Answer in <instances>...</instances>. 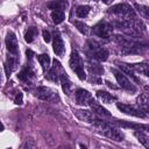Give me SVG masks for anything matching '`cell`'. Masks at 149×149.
<instances>
[{"label": "cell", "instance_id": "6da1fadb", "mask_svg": "<svg viewBox=\"0 0 149 149\" xmlns=\"http://www.w3.org/2000/svg\"><path fill=\"white\" fill-rule=\"evenodd\" d=\"M92 127L93 130L102 136H106L113 141H122L123 140V134L122 132L115 127L113 123L105 121L104 119H94V121L92 122Z\"/></svg>", "mask_w": 149, "mask_h": 149}, {"label": "cell", "instance_id": "7a4b0ae2", "mask_svg": "<svg viewBox=\"0 0 149 149\" xmlns=\"http://www.w3.org/2000/svg\"><path fill=\"white\" fill-rule=\"evenodd\" d=\"M115 40L119 43L122 51L126 54H139L147 49V44H141L140 42L133 38L123 37V36H115Z\"/></svg>", "mask_w": 149, "mask_h": 149}, {"label": "cell", "instance_id": "3957f363", "mask_svg": "<svg viewBox=\"0 0 149 149\" xmlns=\"http://www.w3.org/2000/svg\"><path fill=\"white\" fill-rule=\"evenodd\" d=\"M108 14L116 15L119 19H136L135 10L128 3H118L108 9Z\"/></svg>", "mask_w": 149, "mask_h": 149}, {"label": "cell", "instance_id": "277c9868", "mask_svg": "<svg viewBox=\"0 0 149 149\" xmlns=\"http://www.w3.org/2000/svg\"><path fill=\"white\" fill-rule=\"evenodd\" d=\"M69 65L70 68L72 69V71L78 76V78L80 80H84L86 78V74H85V70H84V62L81 59V57L79 56L78 51L73 50L71 52V56H70V61H69Z\"/></svg>", "mask_w": 149, "mask_h": 149}, {"label": "cell", "instance_id": "5b68a950", "mask_svg": "<svg viewBox=\"0 0 149 149\" xmlns=\"http://www.w3.org/2000/svg\"><path fill=\"white\" fill-rule=\"evenodd\" d=\"M87 49L90 51V55L97 59V61H100V62H104L108 58V51L106 48L101 47L98 42L93 41V40H90L87 41Z\"/></svg>", "mask_w": 149, "mask_h": 149}, {"label": "cell", "instance_id": "8992f818", "mask_svg": "<svg viewBox=\"0 0 149 149\" xmlns=\"http://www.w3.org/2000/svg\"><path fill=\"white\" fill-rule=\"evenodd\" d=\"M111 71L114 74V77H115V79H116V81H118V84H119V86L121 88H123L126 91H129V92H135L137 90L136 86L132 83V80H129L128 77L122 71H120V70H118L115 68H112Z\"/></svg>", "mask_w": 149, "mask_h": 149}, {"label": "cell", "instance_id": "52a82bcc", "mask_svg": "<svg viewBox=\"0 0 149 149\" xmlns=\"http://www.w3.org/2000/svg\"><path fill=\"white\" fill-rule=\"evenodd\" d=\"M93 34L98 37L101 38H109L111 37V33H112V26L109 23H107L106 21H100L98 22L93 29H92Z\"/></svg>", "mask_w": 149, "mask_h": 149}, {"label": "cell", "instance_id": "ba28073f", "mask_svg": "<svg viewBox=\"0 0 149 149\" xmlns=\"http://www.w3.org/2000/svg\"><path fill=\"white\" fill-rule=\"evenodd\" d=\"M116 107L125 114H128V115H132V116H136V118H141V119H144L147 115H146V112H143L141 108H136L134 106H130V105H127V104H122V102H116Z\"/></svg>", "mask_w": 149, "mask_h": 149}, {"label": "cell", "instance_id": "9c48e42d", "mask_svg": "<svg viewBox=\"0 0 149 149\" xmlns=\"http://www.w3.org/2000/svg\"><path fill=\"white\" fill-rule=\"evenodd\" d=\"M74 99H76V104L80 105V106H88L90 102L92 101V95L88 91L84 90V88H77L76 93H74Z\"/></svg>", "mask_w": 149, "mask_h": 149}, {"label": "cell", "instance_id": "30bf717a", "mask_svg": "<svg viewBox=\"0 0 149 149\" xmlns=\"http://www.w3.org/2000/svg\"><path fill=\"white\" fill-rule=\"evenodd\" d=\"M63 72H64V70H63L61 63H59L57 59H54V65L49 69V72H48V74H45V77H47L49 80L57 83V81L59 80V77H61V74H62Z\"/></svg>", "mask_w": 149, "mask_h": 149}, {"label": "cell", "instance_id": "8fae6325", "mask_svg": "<svg viewBox=\"0 0 149 149\" xmlns=\"http://www.w3.org/2000/svg\"><path fill=\"white\" fill-rule=\"evenodd\" d=\"M17 68H19V56H17L16 54H10V52H8L7 61H6V63H5V71H6L7 77H9L10 73H12L13 71H15Z\"/></svg>", "mask_w": 149, "mask_h": 149}, {"label": "cell", "instance_id": "7c38bea8", "mask_svg": "<svg viewBox=\"0 0 149 149\" xmlns=\"http://www.w3.org/2000/svg\"><path fill=\"white\" fill-rule=\"evenodd\" d=\"M6 47L8 52L10 54H19V43H17V38L16 35L13 31H8L6 34Z\"/></svg>", "mask_w": 149, "mask_h": 149}, {"label": "cell", "instance_id": "4fadbf2b", "mask_svg": "<svg viewBox=\"0 0 149 149\" xmlns=\"http://www.w3.org/2000/svg\"><path fill=\"white\" fill-rule=\"evenodd\" d=\"M52 49L54 52L57 56H63L65 52V47H64V42L61 37V34L58 31H54V37H52Z\"/></svg>", "mask_w": 149, "mask_h": 149}, {"label": "cell", "instance_id": "5bb4252c", "mask_svg": "<svg viewBox=\"0 0 149 149\" xmlns=\"http://www.w3.org/2000/svg\"><path fill=\"white\" fill-rule=\"evenodd\" d=\"M36 97L44 101H50L55 98V91L47 86H40L36 90Z\"/></svg>", "mask_w": 149, "mask_h": 149}, {"label": "cell", "instance_id": "9a60e30c", "mask_svg": "<svg viewBox=\"0 0 149 149\" xmlns=\"http://www.w3.org/2000/svg\"><path fill=\"white\" fill-rule=\"evenodd\" d=\"M115 64L118 65V68L120 69V71H122L126 76L130 77L135 83H140V79L136 77V71L133 69L132 64H126V63H121V62H116Z\"/></svg>", "mask_w": 149, "mask_h": 149}, {"label": "cell", "instance_id": "2e32d148", "mask_svg": "<svg viewBox=\"0 0 149 149\" xmlns=\"http://www.w3.org/2000/svg\"><path fill=\"white\" fill-rule=\"evenodd\" d=\"M76 118L83 122H86V123H92L95 119L94 114L91 112V111H87V109H77L73 112Z\"/></svg>", "mask_w": 149, "mask_h": 149}, {"label": "cell", "instance_id": "e0dca14e", "mask_svg": "<svg viewBox=\"0 0 149 149\" xmlns=\"http://www.w3.org/2000/svg\"><path fill=\"white\" fill-rule=\"evenodd\" d=\"M90 107H91V109H92V112H93V114L95 115H98V116H101V118H112V115H111V113L106 109V108H104L100 104H98V102H95L93 99H92V101L90 102V105H88Z\"/></svg>", "mask_w": 149, "mask_h": 149}, {"label": "cell", "instance_id": "ac0fdd59", "mask_svg": "<svg viewBox=\"0 0 149 149\" xmlns=\"http://www.w3.org/2000/svg\"><path fill=\"white\" fill-rule=\"evenodd\" d=\"M34 77H35V72H34V70H33L30 63L27 64V65L19 72V74H17V78H19L20 80H22V81H26V83H27V81H30Z\"/></svg>", "mask_w": 149, "mask_h": 149}, {"label": "cell", "instance_id": "d6986e66", "mask_svg": "<svg viewBox=\"0 0 149 149\" xmlns=\"http://www.w3.org/2000/svg\"><path fill=\"white\" fill-rule=\"evenodd\" d=\"M59 81H61L63 92H64L66 95H70V94H71V91H72V83H71V80L69 79V77L66 76L65 71L61 74V77H59Z\"/></svg>", "mask_w": 149, "mask_h": 149}, {"label": "cell", "instance_id": "ffe728a7", "mask_svg": "<svg viewBox=\"0 0 149 149\" xmlns=\"http://www.w3.org/2000/svg\"><path fill=\"white\" fill-rule=\"evenodd\" d=\"M68 6H69L68 0H54V1L48 2V8L49 9H52V10L59 9V10H63L64 12V9H66Z\"/></svg>", "mask_w": 149, "mask_h": 149}, {"label": "cell", "instance_id": "44dd1931", "mask_svg": "<svg viewBox=\"0 0 149 149\" xmlns=\"http://www.w3.org/2000/svg\"><path fill=\"white\" fill-rule=\"evenodd\" d=\"M97 98L102 102V104H112V101L115 100V97H113L111 93H108L107 91H102L99 90L97 91Z\"/></svg>", "mask_w": 149, "mask_h": 149}, {"label": "cell", "instance_id": "7402d4cb", "mask_svg": "<svg viewBox=\"0 0 149 149\" xmlns=\"http://www.w3.org/2000/svg\"><path fill=\"white\" fill-rule=\"evenodd\" d=\"M37 61H38V63L42 66V70L44 72L50 69V57H49V55H47V54L37 55Z\"/></svg>", "mask_w": 149, "mask_h": 149}, {"label": "cell", "instance_id": "603a6c76", "mask_svg": "<svg viewBox=\"0 0 149 149\" xmlns=\"http://www.w3.org/2000/svg\"><path fill=\"white\" fill-rule=\"evenodd\" d=\"M51 19H52V21H54L55 24H59V23H62V22L64 21V19H65V14H64L63 10L55 9V10L51 12Z\"/></svg>", "mask_w": 149, "mask_h": 149}, {"label": "cell", "instance_id": "cb8c5ba5", "mask_svg": "<svg viewBox=\"0 0 149 149\" xmlns=\"http://www.w3.org/2000/svg\"><path fill=\"white\" fill-rule=\"evenodd\" d=\"M148 94L147 93H141L140 97L137 98V105L143 112H148Z\"/></svg>", "mask_w": 149, "mask_h": 149}, {"label": "cell", "instance_id": "d4e9b609", "mask_svg": "<svg viewBox=\"0 0 149 149\" xmlns=\"http://www.w3.org/2000/svg\"><path fill=\"white\" fill-rule=\"evenodd\" d=\"M37 33H38V31H37V28H35V27H30V28H28V30H27V33H26V35H24V40H26V42L31 43V42L34 41V38H35V36H36Z\"/></svg>", "mask_w": 149, "mask_h": 149}, {"label": "cell", "instance_id": "484cf974", "mask_svg": "<svg viewBox=\"0 0 149 149\" xmlns=\"http://www.w3.org/2000/svg\"><path fill=\"white\" fill-rule=\"evenodd\" d=\"M135 134V136L139 139V141L146 147V148H149V137H148V135L146 134V133H143V132H135L134 133Z\"/></svg>", "mask_w": 149, "mask_h": 149}, {"label": "cell", "instance_id": "4316f807", "mask_svg": "<svg viewBox=\"0 0 149 149\" xmlns=\"http://www.w3.org/2000/svg\"><path fill=\"white\" fill-rule=\"evenodd\" d=\"M133 69L136 71V72H140V73H143L146 77H148V65L147 63H141V64H132Z\"/></svg>", "mask_w": 149, "mask_h": 149}, {"label": "cell", "instance_id": "83f0119b", "mask_svg": "<svg viewBox=\"0 0 149 149\" xmlns=\"http://www.w3.org/2000/svg\"><path fill=\"white\" fill-rule=\"evenodd\" d=\"M90 12V7L88 6H78L77 9H76V15L78 17H86L87 14Z\"/></svg>", "mask_w": 149, "mask_h": 149}, {"label": "cell", "instance_id": "f1b7e54d", "mask_svg": "<svg viewBox=\"0 0 149 149\" xmlns=\"http://www.w3.org/2000/svg\"><path fill=\"white\" fill-rule=\"evenodd\" d=\"M88 69H90V71L91 72H93V74H97V76H99V74H101L102 72H104V69L99 65V64H95V63H88Z\"/></svg>", "mask_w": 149, "mask_h": 149}, {"label": "cell", "instance_id": "f546056e", "mask_svg": "<svg viewBox=\"0 0 149 149\" xmlns=\"http://www.w3.org/2000/svg\"><path fill=\"white\" fill-rule=\"evenodd\" d=\"M74 26H76V28H77L81 34H84V35H87V34H88V31H90V28H88L84 22L74 21Z\"/></svg>", "mask_w": 149, "mask_h": 149}, {"label": "cell", "instance_id": "4dcf8cb0", "mask_svg": "<svg viewBox=\"0 0 149 149\" xmlns=\"http://www.w3.org/2000/svg\"><path fill=\"white\" fill-rule=\"evenodd\" d=\"M135 7L136 8H139V12L146 17V19H148L149 17V9H148V7L147 6H139V5H135Z\"/></svg>", "mask_w": 149, "mask_h": 149}, {"label": "cell", "instance_id": "1f68e13d", "mask_svg": "<svg viewBox=\"0 0 149 149\" xmlns=\"http://www.w3.org/2000/svg\"><path fill=\"white\" fill-rule=\"evenodd\" d=\"M14 102L16 105H22V102H23V94L21 92H17L16 93V95L14 98Z\"/></svg>", "mask_w": 149, "mask_h": 149}, {"label": "cell", "instance_id": "d6a6232c", "mask_svg": "<svg viewBox=\"0 0 149 149\" xmlns=\"http://www.w3.org/2000/svg\"><path fill=\"white\" fill-rule=\"evenodd\" d=\"M42 35H43V40H44L45 42H50V41H51V35H50V33H49L47 29H44V30L42 31Z\"/></svg>", "mask_w": 149, "mask_h": 149}, {"label": "cell", "instance_id": "836d02e7", "mask_svg": "<svg viewBox=\"0 0 149 149\" xmlns=\"http://www.w3.org/2000/svg\"><path fill=\"white\" fill-rule=\"evenodd\" d=\"M26 55H27V58H28L29 61H31V59H33V57L35 56L34 51H33V50H30V49H28V50L26 51Z\"/></svg>", "mask_w": 149, "mask_h": 149}, {"label": "cell", "instance_id": "e575fe53", "mask_svg": "<svg viewBox=\"0 0 149 149\" xmlns=\"http://www.w3.org/2000/svg\"><path fill=\"white\" fill-rule=\"evenodd\" d=\"M1 130H3V125L0 122V132H1Z\"/></svg>", "mask_w": 149, "mask_h": 149}, {"label": "cell", "instance_id": "d590c367", "mask_svg": "<svg viewBox=\"0 0 149 149\" xmlns=\"http://www.w3.org/2000/svg\"><path fill=\"white\" fill-rule=\"evenodd\" d=\"M101 1H102V2H105V3H108L111 0H101Z\"/></svg>", "mask_w": 149, "mask_h": 149}, {"label": "cell", "instance_id": "8d00e7d4", "mask_svg": "<svg viewBox=\"0 0 149 149\" xmlns=\"http://www.w3.org/2000/svg\"><path fill=\"white\" fill-rule=\"evenodd\" d=\"M0 81H1V78H0Z\"/></svg>", "mask_w": 149, "mask_h": 149}]
</instances>
